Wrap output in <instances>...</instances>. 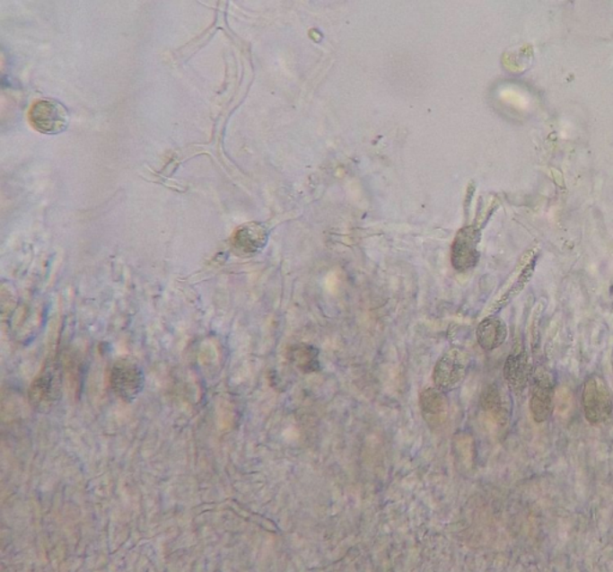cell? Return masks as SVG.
<instances>
[{"instance_id": "cell-12", "label": "cell", "mask_w": 613, "mask_h": 572, "mask_svg": "<svg viewBox=\"0 0 613 572\" xmlns=\"http://www.w3.org/2000/svg\"><path fill=\"white\" fill-rule=\"evenodd\" d=\"M482 408L494 419L507 420L511 416V401L508 395L496 384L486 388L482 394Z\"/></svg>"}, {"instance_id": "cell-11", "label": "cell", "mask_w": 613, "mask_h": 572, "mask_svg": "<svg viewBox=\"0 0 613 572\" xmlns=\"http://www.w3.org/2000/svg\"><path fill=\"white\" fill-rule=\"evenodd\" d=\"M59 388L58 373L53 369L45 370L31 386L30 393L31 402L38 408L51 405L58 398Z\"/></svg>"}, {"instance_id": "cell-13", "label": "cell", "mask_w": 613, "mask_h": 572, "mask_svg": "<svg viewBox=\"0 0 613 572\" xmlns=\"http://www.w3.org/2000/svg\"><path fill=\"white\" fill-rule=\"evenodd\" d=\"M320 350L313 345L297 344L290 348V359L304 374L317 373L321 369Z\"/></svg>"}, {"instance_id": "cell-9", "label": "cell", "mask_w": 613, "mask_h": 572, "mask_svg": "<svg viewBox=\"0 0 613 572\" xmlns=\"http://www.w3.org/2000/svg\"><path fill=\"white\" fill-rule=\"evenodd\" d=\"M419 406L423 419L429 427L443 426L448 417V399L444 392L439 388H428L423 391L419 397Z\"/></svg>"}, {"instance_id": "cell-15", "label": "cell", "mask_w": 613, "mask_h": 572, "mask_svg": "<svg viewBox=\"0 0 613 572\" xmlns=\"http://www.w3.org/2000/svg\"><path fill=\"white\" fill-rule=\"evenodd\" d=\"M612 372H613V351H612Z\"/></svg>"}, {"instance_id": "cell-10", "label": "cell", "mask_w": 613, "mask_h": 572, "mask_svg": "<svg viewBox=\"0 0 613 572\" xmlns=\"http://www.w3.org/2000/svg\"><path fill=\"white\" fill-rule=\"evenodd\" d=\"M477 341L484 351L501 348L508 338L507 323L500 316L491 315L480 321L476 330Z\"/></svg>"}, {"instance_id": "cell-8", "label": "cell", "mask_w": 613, "mask_h": 572, "mask_svg": "<svg viewBox=\"0 0 613 572\" xmlns=\"http://www.w3.org/2000/svg\"><path fill=\"white\" fill-rule=\"evenodd\" d=\"M533 368L530 363L529 354L523 347H516L508 356L504 363V375L505 383L512 393L521 395L530 384Z\"/></svg>"}, {"instance_id": "cell-6", "label": "cell", "mask_w": 613, "mask_h": 572, "mask_svg": "<svg viewBox=\"0 0 613 572\" xmlns=\"http://www.w3.org/2000/svg\"><path fill=\"white\" fill-rule=\"evenodd\" d=\"M479 241L480 230L476 226H466L458 233L451 253L454 269L458 272H468L476 268L479 260Z\"/></svg>"}, {"instance_id": "cell-7", "label": "cell", "mask_w": 613, "mask_h": 572, "mask_svg": "<svg viewBox=\"0 0 613 572\" xmlns=\"http://www.w3.org/2000/svg\"><path fill=\"white\" fill-rule=\"evenodd\" d=\"M268 232L260 223H247L239 226L232 236V247L240 257H252L267 246Z\"/></svg>"}, {"instance_id": "cell-1", "label": "cell", "mask_w": 613, "mask_h": 572, "mask_svg": "<svg viewBox=\"0 0 613 572\" xmlns=\"http://www.w3.org/2000/svg\"><path fill=\"white\" fill-rule=\"evenodd\" d=\"M584 418L591 426L608 422L613 413V397L608 383L599 375L588 376L581 393Z\"/></svg>"}, {"instance_id": "cell-5", "label": "cell", "mask_w": 613, "mask_h": 572, "mask_svg": "<svg viewBox=\"0 0 613 572\" xmlns=\"http://www.w3.org/2000/svg\"><path fill=\"white\" fill-rule=\"evenodd\" d=\"M28 120L35 131L44 135H58L69 126V111L55 100H40L31 104Z\"/></svg>"}, {"instance_id": "cell-14", "label": "cell", "mask_w": 613, "mask_h": 572, "mask_svg": "<svg viewBox=\"0 0 613 572\" xmlns=\"http://www.w3.org/2000/svg\"><path fill=\"white\" fill-rule=\"evenodd\" d=\"M533 269L534 260L529 262V264L522 268V271H520L518 278H516L515 282L512 284L511 287H509V289L505 291L504 295H502L500 300L495 302L493 307L490 308V312H497L498 311H501V309L504 308L505 305L511 304V302L514 300L516 296H519V295L521 294V291L525 289L527 283L530 282V277L533 275Z\"/></svg>"}, {"instance_id": "cell-2", "label": "cell", "mask_w": 613, "mask_h": 572, "mask_svg": "<svg viewBox=\"0 0 613 572\" xmlns=\"http://www.w3.org/2000/svg\"><path fill=\"white\" fill-rule=\"evenodd\" d=\"M556 383L543 365L534 366L530 381V411L534 422L543 424L555 409Z\"/></svg>"}, {"instance_id": "cell-3", "label": "cell", "mask_w": 613, "mask_h": 572, "mask_svg": "<svg viewBox=\"0 0 613 572\" xmlns=\"http://www.w3.org/2000/svg\"><path fill=\"white\" fill-rule=\"evenodd\" d=\"M469 355L461 348H451L441 356L433 372L435 387L444 392L455 390L460 386L468 375Z\"/></svg>"}, {"instance_id": "cell-4", "label": "cell", "mask_w": 613, "mask_h": 572, "mask_svg": "<svg viewBox=\"0 0 613 572\" xmlns=\"http://www.w3.org/2000/svg\"><path fill=\"white\" fill-rule=\"evenodd\" d=\"M144 373L137 363L127 358L114 363L110 370L109 384L113 393L121 400L135 401L144 390Z\"/></svg>"}]
</instances>
